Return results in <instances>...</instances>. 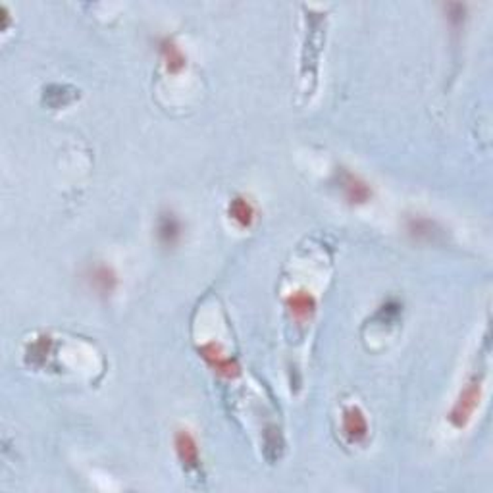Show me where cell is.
<instances>
[{
	"instance_id": "cell-4",
	"label": "cell",
	"mask_w": 493,
	"mask_h": 493,
	"mask_svg": "<svg viewBox=\"0 0 493 493\" xmlns=\"http://www.w3.org/2000/svg\"><path fill=\"white\" fill-rule=\"evenodd\" d=\"M343 430L353 442H360L368 434V424L358 407H349L343 412Z\"/></svg>"
},
{
	"instance_id": "cell-2",
	"label": "cell",
	"mask_w": 493,
	"mask_h": 493,
	"mask_svg": "<svg viewBox=\"0 0 493 493\" xmlns=\"http://www.w3.org/2000/svg\"><path fill=\"white\" fill-rule=\"evenodd\" d=\"M201 357L210 364V368L214 370L216 374H220L224 378H235L239 374V364L235 363V358L227 357L222 353V349L216 343H208L201 347Z\"/></svg>"
},
{
	"instance_id": "cell-10",
	"label": "cell",
	"mask_w": 493,
	"mask_h": 493,
	"mask_svg": "<svg viewBox=\"0 0 493 493\" xmlns=\"http://www.w3.org/2000/svg\"><path fill=\"white\" fill-rule=\"evenodd\" d=\"M93 286L103 293H110L116 287V276L110 268L100 266L93 272Z\"/></svg>"
},
{
	"instance_id": "cell-1",
	"label": "cell",
	"mask_w": 493,
	"mask_h": 493,
	"mask_svg": "<svg viewBox=\"0 0 493 493\" xmlns=\"http://www.w3.org/2000/svg\"><path fill=\"white\" fill-rule=\"evenodd\" d=\"M480 393L482 382L478 378H472V380L462 388L461 395H459V399L455 403L453 410H451V416H449V418L453 422V426H457V428L467 426V422L470 420V416L474 415V410H476L478 403H480Z\"/></svg>"
},
{
	"instance_id": "cell-3",
	"label": "cell",
	"mask_w": 493,
	"mask_h": 493,
	"mask_svg": "<svg viewBox=\"0 0 493 493\" xmlns=\"http://www.w3.org/2000/svg\"><path fill=\"white\" fill-rule=\"evenodd\" d=\"M175 451L177 457L185 468L199 467V447L193 435L189 434L187 430H180L175 434Z\"/></svg>"
},
{
	"instance_id": "cell-9",
	"label": "cell",
	"mask_w": 493,
	"mask_h": 493,
	"mask_svg": "<svg viewBox=\"0 0 493 493\" xmlns=\"http://www.w3.org/2000/svg\"><path fill=\"white\" fill-rule=\"evenodd\" d=\"M182 235V226L174 214H164L158 222V237L164 245H174Z\"/></svg>"
},
{
	"instance_id": "cell-5",
	"label": "cell",
	"mask_w": 493,
	"mask_h": 493,
	"mask_svg": "<svg viewBox=\"0 0 493 493\" xmlns=\"http://www.w3.org/2000/svg\"><path fill=\"white\" fill-rule=\"evenodd\" d=\"M287 308L291 311L295 318L305 320L311 318L316 308V299L308 291H295L287 297Z\"/></svg>"
},
{
	"instance_id": "cell-7",
	"label": "cell",
	"mask_w": 493,
	"mask_h": 493,
	"mask_svg": "<svg viewBox=\"0 0 493 493\" xmlns=\"http://www.w3.org/2000/svg\"><path fill=\"white\" fill-rule=\"evenodd\" d=\"M229 216L241 227H249L254 222V207L245 197H235L234 201L229 202Z\"/></svg>"
},
{
	"instance_id": "cell-6",
	"label": "cell",
	"mask_w": 493,
	"mask_h": 493,
	"mask_svg": "<svg viewBox=\"0 0 493 493\" xmlns=\"http://www.w3.org/2000/svg\"><path fill=\"white\" fill-rule=\"evenodd\" d=\"M160 54H162L164 62H166V68H168L170 73L182 72L185 68V54L182 52V48L175 45L172 39H162L160 43Z\"/></svg>"
},
{
	"instance_id": "cell-8",
	"label": "cell",
	"mask_w": 493,
	"mask_h": 493,
	"mask_svg": "<svg viewBox=\"0 0 493 493\" xmlns=\"http://www.w3.org/2000/svg\"><path fill=\"white\" fill-rule=\"evenodd\" d=\"M343 191L351 202H366L370 197V187L364 182H360L357 175L345 174Z\"/></svg>"
}]
</instances>
